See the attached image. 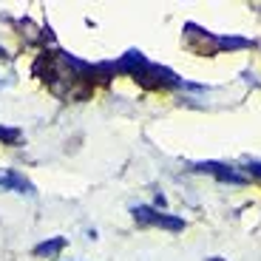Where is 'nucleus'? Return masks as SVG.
<instances>
[{
	"label": "nucleus",
	"mask_w": 261,
	"mask_h": 261,
	"mask_svg": "<svg viewBox=\"0 0 261 261\" xmlns=\"http://www.w3.org/2000/svg\"><path fill=\"white\" fill-rule=\"evenodd\" d=\"M247 173H250V176H255V179L261 182V162H255V159H250V162H247Z\"/></svg>",
	"instance_id": "423d86ee"
},
{
	"label": "nucleus",
	"mask_w": 261,
	"mask_h": 261,
	"mask_svg": "<svg viewBox=\"0 0 261 261\" xmlns=\"http://www.w3.org/2000/svg\"><path fill=\"white\" fill-rule=\"evenodd\" d=\"M0 190H12V193H23V196H34V193H37L34 185L29 182L23 173H17V170H12V168L0 170Z\"/></svg>",
	"instance_id": "f03ea898"
},
{
	"label": "nucleus",
	"mask_w": 261,
	"mask_h": 261,
	"mask_svg": "<svg viewBox=\"0 0 261 261\" xmlns=\"http://www.w3.org/2000/svg\"><path fill=\"white\" fill-rule=\"evenodd\" d=\"M130 213H134V222L139 227H162V230H170V233L185 230L182 219H176V216H170V213H162V210H153L148 204H137Z\"/></svg>",
	"instance_id": "f257e3e1"
},
{
	"label": "nucleus",
	"mask_w": 261,
	"mask_h": 261,
	"mask_svg": "<svg viewBox=\"0 0 261 261\" xmlns=\"http://www.w3.org/2000/svg\"><path fill=\"white\" fill-rule=\"evenodd\" d=\"M20 139H23V130L20 128H3L0 125V142L3 145H17Z\"/></svg>",
	"instance_id": "39448f33"
},
{
	"label": "nucleus",
	"mask_w": 261,
	"mask_h": 261,
	"mask_svg": "<svg viewBox=\"0 0 261 261\" xmlns=\"http://www.w3.org/2000/svg\"><path fill=\"white\" fill-rule=\"evenodd\" d=\"M65 244L68 242H65L63 236H54V239H48V242H40L32 253L37 255V258H57V255L65 250Z\"/></svg>",
	"instance_id": "20e7f679"
},
{
	"label": "nucleus",
	"mask_w": 261,
	"mask_h": 261,
	"mask_svg": "<svg viewBox=\"0 0 261 261\" xmlns=\"http://www.w3.org/2000/svg\"><path fill=\"white\" fill-rule=\"evenodd\" d=\"M204 261H224V258H219V255H213V258H204Z\"/></svg>",
	"instance_id": "0eeeda50"
},
{
	"label": "nucleus",
	"mask_w": 261,
	"mask_h": 261,
	"mask_svg": "<svg viewBox=\"0 0 261 261\" xmlns=\"http://www.w3.org/2000/svg\"><path fill=\"white\" fill-rule=\"evenodd\" d=\"M0 57H6V48H3V46H0Z\"/></svg>",
	"instance_id": "6e6552de"
},
{
	"label": "nucleus",
	"mask_w": 261,
	"mask_h": 261,
	"mask_svg": "<svg viewBox=\"0 0 261 261\" xmlns=\"http://www.w3.org/2000/svg\"><path fill=\"white\" fill-rule=\"evenodd\" d=\"M199 170H204V173H213L219 182H230V185H244L247 182V176L244 173H239V170H233L230 165H219V162H202L196 165Z\"/></svg>",
	"instance_id": "7ed1b4c3"
}]
</instances>
